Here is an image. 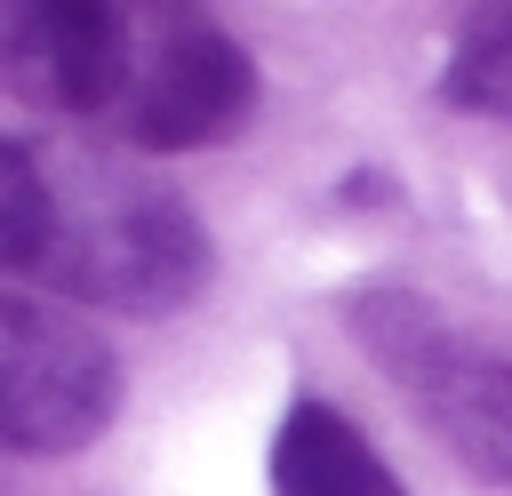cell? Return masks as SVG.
<instances>
[{
    "label": "cell",
    "instance_id": "obj_8",
    "mask_svg": "<svg viewBox=\"0 0 512 496\" xmlns=\"http://www.w3.org/2000/svg\"><path fill=\"white\" fill-rule=\"evenodd\" d=\"M32 248H40V152L0 136V264L32 272Z\"/></svg>",
    "mask_w": 512,
    "mask_h": 496
},
{
    "label": "cell",
    "instance_id": "obj_1",
    "mask_svg": "<svg viewBox=\"0 0 512 496\" xmlns=\"http://www.w3.org/2000/svg\"><path fill=\"white\" fill-rule=\"evenodd\" d=\"M32 272L104 312H176L208 280V232L168 184L136 168L104 152H48Z\"/></svg>",
    "mask_w": 512,
    "mask_h": 496
},
{
    "label": "cell",
    "instance_id": "obj_7",
    "mask_svg": "<svg viewBox=\"0 0 512 496\" xmlns=\"http://www.w3.org/2000/svg\"><path fill=\"white\" fill-rule=\"evenodd\" d=\"M440 96L464 104V112H504V120H512V0H480V8L456 24Z\"/></svg>",
    "mask_w": 512,
    "mask_h": 496
},
{
    "label": "cell",
    "instance_id": "obj_5",
    "mask_svg": "<svg viewBox=\"0 0 512 496\" xmlns=\"http://www.w3.org/2000/svg\"><path fill=\"white\" fill-rule=\"evenodd\" d=\"M112 0H0V96L32 112H96Z\"/></svg>",
    "mask_w": 512,
    "mask_h": 496
},
{
    "label": "cell",
    "instance_id": "obj_6",
    "mask_svg": "<svg viewBox=\"0 0 512 496\" xmlns=\"http://www.w3.org/2000/svg\"><path fill=\"white\" fill-rule=\"evenodd\" d=\"M272 496H408V488L352 416H336L328 400H296L272 432Z\"/></svg>",
    "mask_w": 512,
    "mask_h": 496
},
{
    "label": "cell",
    "instance_id": "obj_4",
    "mask_svg": "<svg viewBox=\"0 0 512 496\" xmlns=\"http://www.w3.org/2000/svg\"><path fill=\"white\" fill-rule=\"evenodd\" d=\"M120 408V360L96 328L0 288V448L72 456Z\"/></svg>",
    "mask_w": 512,
    "mask_h": 496
},
{
    "label": "cell",
    "instance_id": "obj_2",
    "mask_svg": "<svg viewBox=\"0 0 512 496\" xmlns=\"http://www.w3.org/2000/svg\"><path fill=\"white\" fill-rule=\"evenodd\" d=\"M256 64L232 32L200 16V0H112L104 32V96L96 120H112L144 152H192L248 120Z\"/></svg>",
    "mask_w": 512,
    "mask_h": 496
},
{
    "label": "cell",
    "instance_id": "obj_3",
    "mask_svg": "<svg viewBox=\"0 0 512 496\" xmlns=\"http://www.w3.org/2000/svg\"><path fill=\"white\" fill-rule=\"evenodd\" d=\"M352 328L360 344L400 376V392L432 416V432L488 480L512 488V360L496 352H472L432 304L400 296V288H376L352 304Z\"/></svg>",
    "mask_w": 512,
    "mask_h": 496
}]
</instances>
